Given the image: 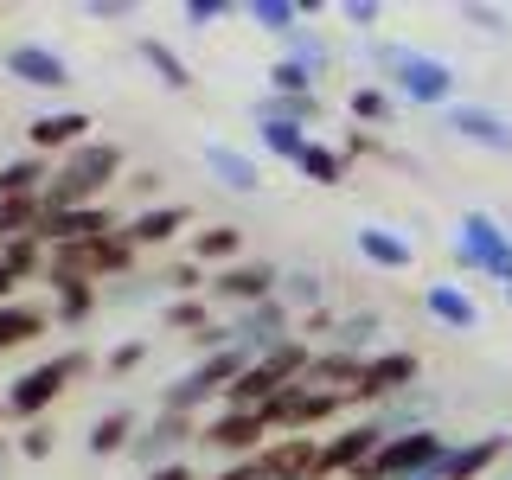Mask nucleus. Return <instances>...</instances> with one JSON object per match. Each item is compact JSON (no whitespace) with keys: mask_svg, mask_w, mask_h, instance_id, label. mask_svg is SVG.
<instances>
[{"mask_svg":"<svg viewBox=\"0 0 512 480\" xmlns=\"http://www.w3.org/2000/svg\"><path fill=\"white\" fill-rule=\"evenodd\" d=\"M205 173H212L224 192H237V199H256V192H263V167H256V154L231 148V141H205Z\"/></svg>","mask_w":512,"mask_h":480,"instance_id":"nucleus-17","label":"nucleus"},{"mask_svg":"<svg viewBox=\"0 0 512 480\" xmlns=\"http://www.w3.org/2000/svg\"><path fill=\"white\" fill-rule=\"evenodd\" d=\"M250 122H295V128L314 135V122H327V103H320V96H276V90H263L250 103Z\"/></svg>","mask_w":512,"mask_h":480,"instance_id":"nucleus-21","label":"nucleus"},{"mask_svg":"<svg viewBox=\"0 0 512 480\" xmlns=\"http://www.w3.org/2000/svg\"><path fill=\"white\" fill-rule=\"evenodd\" d=\"M180 20H186L192 32H212L218 20H231V0H186V7H180Z\"/></svg>","mask_w":512,"mask_h":480,"instance_id":"nucleus-39","label":"nucleus"},{"mask_svg":"<svg viewBox=\"0 0 512 480\" xmlns=\"http://www.w3.org/2000/svg\"><path fill=\"white\" fill-rule=\"evenodd\" d=\"M45 327H52V314H45L39 301H0V352L32 346Z\"/></svg>","mask_w":512,"mask_h":480,"instance_id":"nucleus-25","label":"nucleus"},{"mask_svg":"<svg viewBox=\"0 0 512 480\" xmlns=\"http://www.w3.org/2000/svg\"><path fill=\"white\" fill-rule=\"evenodd\" d=\"M352 250H359V263L384 269V276H404V269H416V244L397 224H359L352 231Z\"/></svg>","mask_w":512,"mask_h":480,"instance_id":"nucleus-15","label":"nucleus"},{"mask_svg":"<svg viewBox=\"0 0 512 480\" xmlns=\"http://www.w3.org/2000/svg\"><path fill=\"white\" fill-rule=\"evenodd\" d=\"M224 327H231V340L244 346L250 359H256V352H269V346H282V340H295V314H288L276 295L256 301V308H237Z\"/></svg>","mask_w":512,"mask_h":480,"instance_id":"nucleus-13","label":"nucleus"},{"mask_svg":"<svg viewBox=\"0 0 512 480\" xmlns=\"http://www.w3.org/2000/svg\"><path fill=\"white\" fill-rule=\"evenodd\" d=\"M340 154H346V160H359V154H378V141L359 128V135H346V148H340Z\"/></svg>","mask_w":512,"mask_h":480,"instance_id":"nucleus-45","label":"nucleus"},{"mask_svg":"<svg viewBox=\"0 0 512 480\" xmlns=\"http://www.w3.org/2000/svg\"><path fill=\"white\" fill-rule=\"evenodd\" d=\"M282 58H295V64H308V71H314V77H327V71H333V45H327V39H320V32H314V26H301V32H295V39H288V52H282Z\"/></svg>","mask_w":512,"mask_h":480,"instance_id":"nucleus-34","label":"nucleus"},{"mask_svg":"<svg viewBox=\"0 0 512 480\" xmlns=\"http://www.w3.org/2000/svg\"><path fill=\"white\" fill-rule=\"evenodd\" d=\"M333 327H340V314H333V308H314V314H301V333H320V340H333Z\"/></svg>","mask_w":512,"mask_h":480,"instance_id":"nucleus-43","label":"nucleus"},{"mask_svg":"<svg viewBox=\"0 0 512 480\" xmlns=\"http://www.w3.org/2000/svg\"><path fill=\"white\" fill-rule=\"evenodd\" d=\"M442 128L455 141H474V148H487V154H512V116L506 109H493V103H448L442 109Z\"/></svg>","mask_w":512,"mask_h":480,"instance_id":"nucleus-12","label":"nucleus"},{"mask_svg":"<svg viewBox=\"0 0 512 480\" xmlns=\"http://www.w3.org/2000/svg\"><path fill=\"white\" fill-rule=\"evenodd\" d=\"M455 269L461 276H487V282H500L512 288V224L500 212H461L455 218Z\"/></svg>","mask_w":512,"mask_h":480,"instance_id":"nucleus-4","label":"nucleus"},{"mask_svg":"<svg viewBox=\"0 0 512 480\" xmlns=\"http://www.w3.org/2000/svg\"><path fill=\"white\" fill-rule=\"evenodd\" d=\"M122 173V141H84L64 160H52V180H45L39 212H84V205H103V192L116 186Z\"/></svg>","mask_w":512,"mask_h":480,"instance_id":"nucleus-2","label":"nucleus"},{"mask_svg":"<svg viewBox=\"0 0 512 480\" xmlns=\"http://www.w3.org/2000/svg\"><path fill=\"white\" fill-rule=\"evenodd\" d=\"M372 64H378V84L397 96V103H410V109H442L455 103V84H461V71L448 64L442 52H423V45H372Z\"/></svg>","mask_w":512,"mask_h":480,"instance_id":"nucleus-1","label":"nucleus"},{"mask_svg":"<svg viewBox=\"0 0 512 480\" xmlns=\"http://www.w3.org/2000/svg\"><path fill=\"white\" fill-rule=\"evenodd\" d=\"M308 128H295V122H256V148H263L269 160H288V167H295L301 160V148H308Z\"/></svg>","mask_w":512,"mask_h":480,"instance_id":"nucleus-31","label":"nucleus"},{"mask_svg":"<svg viewBox=\"0 0 512 480\" xmlns=\"http://www.w3.org/2000/svg\"><path fill=\"white\" fill-rule=\"evenodd\" d=\"M276 436H269V416L263 410H212L199 423V448H212L218 461H250L256 448H269Z\"/></svg>","mask_w":512,"mask_h":480,"instance_id":"nucleus-6","label":"nucleus"},{"mask_svg":"<svg viewBox=\"0 0 512 480\" xmlns=\"http://www.w3.org/2000/svg\"><path fill=\"white\" fill-rule=\"evenodd\" d=\"M148 480H199V474H192V468H186V461H173V468H154Z\"/></svg>","mask_w":512,"mask_h":480,"instance_id":"nucleus-46","label":"nucleus"},{"mask_svg":"<svg viewBox=\"0 0 512 480\" xmlns=\"http://www.w3.org/2000/svg\"><path fill=\"white\" fill-rule=\"evenodd\" d=\"M0 64H7V77H13V84H26V90H71L77 84L71 58H64L58 45H39V39H13Z\"/></svg>","mask_w":512,"mask_h":480,"instance_id":"nucleus-10","label":"nucleus"},{"mask_svg":"<svg viewBox=\"0 0 512 480\" xmlns=\"http://www.w3.org/2000/svg\"><path fill=\"white\" fill-rule=\"evenodd\" d=\"M397 109H404V103H397L384 84H352V90H346V116L359 122V128H391Z\"/></svg>","mask_w":512,"mask_h":480,"instance_id":"nucleus-26","label":"nucleus"},{"mask_svg":"<svg viewBox=\"0 0 512 480\" xmlns=\"http://www.w3.org/2000/svg\"><path fill=\"white\" fill-rule=\"evenodd\" d=\"M90 109H45V116H32L26 122V141H32V154H71V148H84L90 141Z\"/></svg>","mask_w":512,"mask_h":480,"instance_id":"nucleus-14","label":"nucleus"},{"mask_svg":"<svg viewBox=\"0 0 512 480\" xmlns=\"http://www.w3.org/2000/svg\"><path fill=\"white\" fill-rule=\"evenodd\" d=\"M295 173H301V180H314V186H346V154L327 148V141H308L301 160H295Z\"/></svg>","mask_w":512,"mask_h":480,"instance_id":"nucleus-30","label":"nucleus"},{"mask_svg":"<svg viewBox=\"0 0 512 480\" xmlns=\"http://www.w3.org/2000/svg\"><path fill=\"white\" fill-rule=\"evenodd\" d=\"M45 180H52V160H45V154L0 160V205H7V199H45Z\"/></svg>","mask_w":512,"mask_h":480,"instance_id":"nucleus-22","label":"nucleus"},{"mask_svg":"<svg viewBox=\"0 0 512 480\" xmlns=\"http://www.w3.org/2000/svg\"><path fill=\"white\" fill-rule=\"evenodd\" d=\"M506 224H512V218H506Z\"/></svg>","mask_w":512,"mask_h":480,"instance_id":"nucleus-51","label":"nucleus"},{"mask_svg":"<svg viewBox=\"0 0 512 480\" xmlns=\"http://www.w3.org/2000/svg\"><path fill=\"white\" fill-rule=\"evenodd\" d=\"M237 250H244V231H237V224H205V231L192 237V263H199V269H205V263H218V269L244 263Z\"/></svg>","mask_w":512,"mask_h":480,"instance_id":"nucleus-28","label":"nucleus"},{"mask_svg":"<svg viewBox=\"0 0 512 480\" xmlns=\"http://www.w3.org/2000/svg\"><path fill=\"white\" fill-rule=\"evenodd\" d=\"M276 301H282L288 314H295V308L314 314V308H320V276H314V269H288V276L276 282Z\"/></svg>","mask_w":512,"mask_h":480,"instance_id":"nucleus-33","label":"nucleus"},{"mask_svg":"<svg viewBox=\"0 0 512 480\" xmlns=\"http://www.w3.org/2000/svg\"><path fill=\"white\" fill-rule=\"evenodd\" d=\"M0 416H7V410H0Z\"/></svg>","mask_w":512,"mask_h":480,"instance_id":"nucleus-50","label":"nucleus"},{"mask_svg":"<svg viewBox=\"0 0 512 480\" xmlns=\"http://www.w3.org/2000/svg\"><path fill=\"white\" fill-rule=\"evenodd\" d=\"M250 372V352L244 346H224V352H205L192 372H180L160 391V410H173V416H199L205 404H224V391H231L237 378Z\"/></svg>","mask_w":512,"mask_h":480,"instance_id":"nucleus-5","label":"nucleus"},{"mask_svg":"<svg viewBox=\"0 0 512 480\" xmlns=\"http://www.w3.org/2000/svg\"><path fill=\"white\" fill-rule=\"evenodd\" d=\"M135 436H141V416H135V410H103V416L90 423V455H96V461L128 455V448H135Z\"/></svg>","mask_w":512,"mask_h":480,"instance_id":"nucleus-23","label":"nucleus"},{"mask_svg":"<svg viewBox=\"0 0 512 480\" xmlns=\"http://www.w3.org/2000/svg\"><path fill=\"white\" fill-rule=\"evenodd\" d=\"M282 282V269L269 263H231L212 276V301H224V308H256V301H269Z\"/></svg>","mask_w":512,"mask_h":480,"instance_id":"nucleus-16","label":"nucleus"},{"mask_svg":"<svg viewBox=\"0 0 512 480\" xmlns=\"http://www.w3.org/2000/svg\"><path fill=\"white\" fill-rule=\"evenodd\" d=\"M90 372V352L71 346V352H52V359H39L32 372H20L7 384V397H0V410L13 416V423H45V410L58 404L64 391H71L77 378Z\"/></svg>","mask_w":512,"mask_h":480,"instance_id":"nucleus-3","label":"nucleus"},{"mask_svg":"<svg viewBox=\"0 0 512 480\" xmlns=\"http://www.w3.org/2000/svg\"><path fill=\"white\" fill-rule=\"evenodd\" d=\"M340 13H346V20H352V26H359V32H372V26L384 20V7H378V0H346V7H340Z\"/></svg>","mask_w":512,"mask_h":480,"instance_id":"nucleus-42","label":"nucleus"},{"mask_svg":"<svg viewBox=\"0 0 512 480\" xmlns=\"http://www.w3.org/2000/svg\"><path fill=\"white\" fill-rule=\"evenodd\" d=\"M269 90L276 96H320V77L308 71V64H295V58H276L269 64Z\"/></svg>","mask_w":512,"mask_h":480,"instance_id":"nucleus-35","label":"nucleus"},{"mask_svg":"<svg viewBox=\"0 0 512 480\" xmlns=\"http://www.w3.org/2000/svg\"><path fill=\"white\" fill-rule=\"evenodd\" d=\"M186 224H192V205H141V212L122 224V237L135 250H154V244H173Z\"/></svg>","mask_w":512,"mask_h":480,"instance_id":"nucleus-19","label":"nucleus"},{"mask_svg":"<svg viewBox=\"0 0 512 480\" xmlns=\"http://www.w3.org/2000/svg\"><path fill=\"white\" fill-rule=\"evenodd\" d=\"M160 288H167V301H180V295H199V288H212V276H205L192 256H180V263L160 269Z\"/></svg>","mask_w":512,"mask_h":480,"instance_id":"nucleus-37","label":"nucleus"},{"mask_svg":"<svg viewBox=\"0 0 512 480\" xmlns=\"http://www.w3.org/2000/svg\"><path fill=\"white\" fill-rule=\"evenodd\" d=\"M506 455H512V436H500V429H493V436H474V442H455L436 480H480L493 461H506Z\"/></svg>","mask_w":512,"mask_h":480,"instance_id":"nucleus-20","label":"nucleus"},{"mask_svg":"<svg viewBox=\"0 0 512 480\" xmlns=\"http://www.w3.org/2000/svg\"><path fill=\"white\" fill-rule=\"evenodd\" d=\"M352 404V397H340V391H314V384H288V391L269 404L263 416H269V429L276 436H308V429H320V423H333Z\"/></svg>","mask_w":512,"mask_h":480,"instance_id":"nucleus-8","label":"nucleus"},{"mask_svg":"<svg viewBox=\"0 0 512 480\" xmlns=\"http://www.w3.org/2000/svg\"><path fill=\"white\" fill-rule=\"evenodd\" d=\"M128 13H135L128 0H90V20H128Z\"/></svg>","mask_w":512,"mask_h":480,"instance_id":"nucleus-44","label":"nucleus"},{"mask_svg":"<svg viewBox=\"0 0 512 480\" xmlns=\"http://www.w3.org/2000/svg\"><path fill=\"white\" fill-rule=\"evenodd\" d=\"M308 13H314L308 0H250L244 20H250V26H263V32H276V39H295Z\"/></svg>","mask_w":512,"mask_h":480,"instance_id":"nucleus-27","label":"nucleus"},{"mask_svg":"<svg viewBox=\"0 0 512 480\" xmlns=\"http://www.w3.org/2000/svg\"><path fill=\"white\" fill-rule=\"evenodd\" d=\"M141 359H148V340H122V346H109V352H103V372H109V378H128Z\"/></svg>","mask_w":512,"mask_h":480,"instance_id":"nucleus-40","label":"nucleus"},{"mask_svg":"<svg viewBox=\"0 0 512 480\" xmlns=\"http://www.w3.org/2000/svg\"><path fill=\"white\" fill-rule=\"evenodd\" d=\"M423 314L442 320L448 333H480V301L461 282H429L423 288Z\"/></svg>","mask_w":512,"mask_h":480,"instance_id":"nucleus-18","label":"nucleus"},{"mask_svg":"<svg viewBox=\"0 0 512 480\" xmlns=\"http://www.w3.org/2000/svg\"><path fill=\"white\" fill-rule=\"evenodd\" d=\"M384 442H391V429H384L378 416H359V423H346V429H333V436H320V480H352Z\"/></svg>","mask_w":512,"mask_h":480,"instance_id":"nucleus-7","label":"nucleus"},{"mask_svg":"<svg viewBox=\"0 0 512 480\" xmlns=\"http://www.w3.org/2000/svg\"><path fill=\"white\" fill-rule=\"evenodd\" d=\"M0 480H7V442H0Z\"/></svg>","mask_w":512,"mask_h":480,"instance_id":"nucleus-48","label":"nucleus"},{"mask_svg":"<svg viewBox=\"0 0 512 480\" xmlns=\"http://www.w3.org/2000/svg\"><path fill=\"white\" fill-rule=\"evenodd\" d=\"M416 352H372L365 359V372H359V391H352V404H365V410H384V404H397L404 391H416Z\"/></svg>","mask_w":512,"mask_h":480,"instance_id":"nucleus-11","label":"nucleus"},{"mask_svg":"<svg viewBox=\"0 0 512 480\" xmlns=\"http://www.w3.org/2000/svg\"><path fill=\"white\" fill-rule=\"evenodd\" d=\"M0 263L13 269V276H45V244L39 237H7V244H0Z\"/></svg>","mask_w":512,"mask_h":480,"instance_id":"nucleus-36","label":"nucleus"},{"mask_svg":"<svg viewBox=\"0 0 512 480\" xmlns=\"http://www.w3.org/2000/svg\"><path fill=\"white\" fill-rule=\"evenodd\" d=\"M96 301H103L96 282H52V314L64 320V327H84V320L96 314Z\"/></svg>","mask_w":512,"mask_h":480,"instance_id":"nucleus-29","label":"nucleus"},{"mask_svg":"<svg viewBox=\"0 0 512 480\" xmlns=\"http://www.w3.org/2000/svg\"><path fill=\"white\" fill-rule=\"evenodd\" d=\"M135 58L148 64V71H154L167 90H192V64H186L180 52H173V45L160 39V32H141V39H135Z\"/></svg>","mask_w":512,"mask_h":480,"instance_id":"nucleus-24","label":"nucleus"},{"mask_svg":"<svg viewBox=\"0 0 512 480\" xmlns=\"http://www.w3.org/2000/svg\"><path fill=\"white\" fill-rule=\"evenodd\" d=\"M13 282H20V276H13V269L0 263V301H13Z\"/></svg>","mask_w":512,"mask_h":480,"instance_id":"nucleus-47","label":"nucleus"},{"mask_svg":"<svg viewBox=\"0 0 512 480\" xmlns=\"http://www.w3.org/2000/svg\"><path fill=\"white\" fill-rule=\"evenodd\" d=\"M461 26L500 39V32H512V13H506V7H487V0H468V7H461Z\"/></svg>","mask_w":512,"mask_h":480,"instance_id":"nucleus-38","label":"nucleus"},{"mask_svg":"<svg viewBox=\"0 0 512 480\" xmlns=\"http://www.w3.org/2000/svg\"><path fill=\"white\" fill-rule=\"evenodd\" d=\"M212 301L205 295H180V301H167V333H192V340H199L205 327H212Z\"/></svg>","mask_w":512,"mask_h":480,"instance_id":"nucleus-32","label":"nucleus"},{"mask_svg":"<svg viewBox=\"0 0 512 480\" xmlns=\"http://www.w3.org/2000/svg\"><path fill=\"white\" fill-rule=\"evenodd\" d=\"M199 442V416H173V410H154L148 423H141V436H135V448L128 455L141 461V468H173V461L186 455V448Z\"/></svg>","mask_w":512,"mask_h":480,"instance_id":"nucleus-9","label":"nucleus"},{"mask_svg":"<svg viewBox=\"0 0 512 480\" xmlns=\"http://www.w3.org/2000/svg\"><path fill=\"white\" fill-rule=\"evenodd\" d=\"M52 448H58V429H52V423H26V429H20V455H26V461H45Z\"/></svg>","mask_w":512,"mask_h":480,"instance_id":"nucleus-41","label":"nucleus"},{"mask_svg":"<svg viewBox=\"0 0 512 480\" xmlns=\"http://www.w3.org/2000/svg\"><path fill=\"white\" fill-rule=\"evenodd\" d=\"M500 295H506V308H512V288H500Z\"/></svg>","mask_w":512,"mask_h":480,"instance_id":"nucleus-49","label":"nucleus"}]
</instances>
